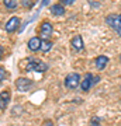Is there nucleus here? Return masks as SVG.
<instances>
[{"label":"nucleus","instance_id":"10","mask_svg":"<svg viewBox=\"0 0 121 126\" xmlns=\"http://www.w3.org/2000/svg\"><path fill=\"white\" fill-rule=\"evenodd\" d=\"M49 10H51V13L54 14V16H56V17H61V16H63V14H65V6H62L61 3L52 4Z\"/></svg>","mask_w":121,"mask_h":126},{"label":"nucleus","instance_id":"6","mask_svg":"<svg viewBox=\"0 0 121 126\" xmlns=\"http://www.w3.org/2000/svg\"><path fill=\"white\" fill-rule=\"evenodd\" d=\"M40 31H41V36H42L41 39H48L52 35L54 28H52L49 21H42V24H41V27H40Z\"/></svg>","mask_w":121,"mask_h":126},{"label":"nucleus","instance_id":"4","mask_svg":"<svg viewBox=\"0 0 121 126\" xmlns=\"http://www.w3.org/2000/svg\"><path fill=\"white\" fill-rule=\"evenodd\" d=\"M80 76L77 73H71L65 77V87L69 88V90H75L79 84H80Z\"/></svg>","mask_w":121,"mask_h":126},{"label":"nucleus","instance_id":"14","mask_svg":"<svg viewBox=\"0 0 121 126\" xmlns=\"http://www.w3.org/2000/svg\"><path fill=\"white\" fill-rule=\"evenodd\" d=\"M3 4L9 10H13L17 7V0H3Z\"/></svg>","mask_w":121,"mask_h":126},{"label":"nucleus","instance_id":"22","mask_svg":"<svg viewBox=\"0 0 121 126\" xmlns=\"http://www.w3.org/2000/svg\"><path fill=\"white\" fill-rule=\"evenodd\" d=\"M120 91H121V86H120Z\"/></svg>","mask_w":121,"mask_h":126},{"label":"nucleus","instance_id":"18","mask_svg":"<svg viewBox=\"0 0 121 126\" xmlns=\"http://www.w3.org/2000/svg\"><path fill=\"white\" fill-rule=\"evenodd\" d=\"M89 126H101V125L99 123V119H92V122H90Z\"/></svg>","mask_w":121,"mask_h":126},{"label":"nucleus","instance_id":"15","mask_svg":"<svg viewBox=\"0 0 121 126\" xmlns=\"http://www.w3.org/2000/svg\"><path fill=\"white\" fill-rule=\"evenodd\" d=\"M75 1H76V0H59V3L62 6H72Z\"/></svg>","mask_w":121,"mask_h":126},{"label":"nucleus","instance_id":"21","mask_svg":"<svg viewBox=\"0 0 121 126\" xmlns=\"http://www.w3.org/2000/svg\"><path fill=\"white\" fill-rule=\"evenodd\" d=\"M120 60H121V55H120Z\"/></svg>","mask_w":121,"mask_h":126},{"label":"nucleus","instance_id":"2","mask_svg":"<svg viewBox=\"0 0 121 126\" xmlns=\"http://www.w3.org/2000/svg\"><path fill=\"white\" fill-rule=\"evenodd\" d=\"M106 23L117 32V35L121 36V14H110V16H107Z\"/></svg>","mask_w":121,"mask_h":126},{"label":"nucleus","instance_id":"9","mask_svg":"<svg viewBox=\"0 0 121 126\" xmlns=\"http://www.w3.org/2000/svg\"><path fill=\"white\" fill-rule=\"evenodd\" d=\"M71 45H72V49L79 52V50L83 49V39H82L80 35H75L71 41Z\"/></svg>","mask_w":121,"mask_h":126},{"label":"nucleus","instance_id":"20","mask_svg":"<svg viewBox=\"0 0 121 126\" xmlns=\"http://www.w3.org/2000/svg\"><path fill=\"white\" fill-rule=\"evenodd\" d=\"M48 1H49V0H42V6H45V4H48Z\"/></svg>","mask_w":121,"mask_h":126},{"label":"nucleus","instance_id":"11","mask_svg":"<svg viewBox=\"0 0 121 126\" xmlns=\"http://www.w3.org/2000/svg\"><path fill=\"white\" fill-rule=\"evenodd\" d=\"M107 63H108V58L104 56V55H100V56L96 58V67L99 69V70H103L107 66Z\"/></svg>","mask_w":121,"mask_h":126},{"label":"nucleus","instance_id":"12","mask_svg":"<svg viewBox=\"0 0 121 126\" xmlns=\"http://www.w3.org/2000/svg\"><path fill=\"white\" fill-rule=\"evenodd\" d=\"M10 101V94L7 91H1V99H0V109L1 111H6L7 105H9Z\"/></svg>","mask_w":121,"mask_h":126},{"label":"nucleus","instance_id":"16","mask_svg":"<svg viewBox=\"0 0 121 126\" xmlns=\"http://www.w3.org/2000/svg\"><path fill=\"white\" fill-rule=\"evenodd\" d=\"M32 4H34V1H31V0H23V6L24 7H32Z\"/></svg>","mask_w":121,"mask_h":126},{"label":"nucleus","instance_id":"7","mask_svg":"<svg viewBox=\"0 0 121 126\" xmlns=\"http://www.w3.org/2000/svg\"><path fill=\"white\" fill-rule=\"evenodd\" d=\"M20 18L18 17H11L6 23V25H4V30H6V32H14V31H17V28L20 27Z\"/></svg>","mask_w":121,"mask_h":126},{"label":"nucleus","instance_id":"3","mask_svg":"<svg viewBox=\"0 0 121 126\" xmlns=\"http://www.w3.org/2000/svg\"><path fill=\"white\" fill-rule=\"evenodd\" d=\"M27 70H35V72L44 73L48 70V64L41 62V60H37L34 58H30L28 59V63H27Z\"/></svg>","mask_w":121,"mask_h":126},{"label":"nucleus","instance_id":"1","mask_svg":"<svg viewBox=\"0 0 121 126\" xmlns=\"http://www.w3.org/2000/svg\"><path fill=\"white\" fill-rule=\"evenodd\" d=\"M99 81H100V76H93L92 73H86L85 77H83V80H82V83H80V90L83 93H87Z\"/></svg>","mask_w":121,"mask_h":126},{"label":"nucleus","instance_id":"8","mask_svg":"<svg viewBox=\"0 0 121 126\" xmlns=\"http://www.w3.org/2000/svg\"><path fill=\"white\" fill-rule=\"evenodd\" d=\"M41 42H42L41 38H38V36H32L31 39L28 41V49L31 50V52H37L38 49H41Z\"/></svg>","mask_w":121,"mask_h":126},{"label":"nucleus","instance_id":"17","mask_svg":"<svg viewBox=\"0 0 121 126\" xmlns=\"http://www.w3.org/2000/svg\"><path fill=\"white\" fill-rule=\"evenodd\" d=\"M4 79H6V72H4V67L1 66V67H0V80L4 81Z\"/></svg>","mask_w":121,"mask_h":126},{"label":"nucleus","instance_id":"5","mask_svg":"<svg viewBox=\"0 0 121 126\" xmlns=\"http://www.w3.org/2000/svg\"><path fill=\"white\" fill-rule=\"evenodd\" d=\"M31 86H32V80H30L27 77H20V79L16 80V88L18 91H21V93L28 91L31 88Z\"/></svg>","mask_w":121,"mask_h":126},{"label":"nucleus","instance_id":"13","mask_svg":"<svg viewBox=\"0 0 121 126\" xmlns=\"http://www.w3.org/2000/svg\"><path fill=\"white\" fill-rule=\"evenodd\" d=\"M52 48V42H51L49 39H42V42H41V50L42 52H48V50Z\"/></svg>","mask_w":121,"mask_h":126},{"label":"nucleus","instance_id":"19","mask_svg":"<svg viewBox=\"0 0 121 126\" xmlns=\"http://www.w3.org/2000/svg\"><path fill=\"white\" fill-rule=\"evenodd\" d=\"M42 126H54V122H52V121H49V119H47V121H44Z\"/></svg>","mask_w":121,"mask_h":126}]
</instances>
